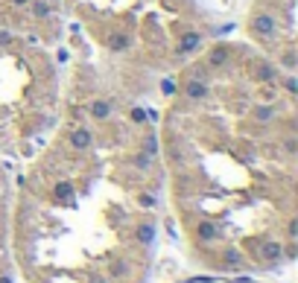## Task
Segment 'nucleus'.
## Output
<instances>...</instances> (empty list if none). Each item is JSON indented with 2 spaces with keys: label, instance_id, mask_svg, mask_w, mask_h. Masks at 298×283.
Segmentation results:
<instances>
[{
  "label": "nucleus",
  "instance_id": "1",
  "mask_svg": "<svg viewBox=\"0 0 298 283\" xmlns=\"http://www.w3.org/2000/svg\"><path fill=\"white\" fill-rule=\"evenodd\" d=\"M47 12V3L41 0H0V27H18L24 12Z\"/></svg>",
  "mask_w": 298,
  "mask_h": 283
}]
</instances>
